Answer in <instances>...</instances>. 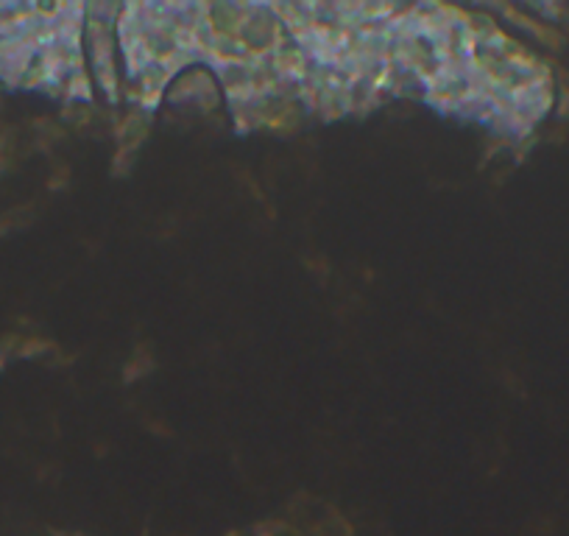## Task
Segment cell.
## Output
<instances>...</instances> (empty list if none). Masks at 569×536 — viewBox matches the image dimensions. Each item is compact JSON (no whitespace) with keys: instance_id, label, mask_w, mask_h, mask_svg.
I'll list each match as a JSON object with an SVG mask.
<instances>
[{"instance_id":"cell-6","label":"cell","mask_w":569,"mask_h":536,"mask_svg":"<svg viewBox=\"0 0 569 536\" xmlns=\"http://www.w3.org/2000/svg\"><path fill=\"white\" fill-rule=\"evenodd\" d=\"M151 134V112L140 107H132L129 112L118 115V123H115V140H118L120 148H137L146 143V137Z\"/></svg>"},{"instance_id":"cell-1","label":"cell","mask_w":569,"mask_h":536,"mask_svg":"<svg viewBox=\"0 0 569 536\" xmlns=\"http://www.w3.org/2000/svg\"><path fill=\"white\" fill-rule=\"evenodd\" d=\"M84 37L90 45L95 81L104 90L109 107H115L123 98V81H120L118 65H115V23L106 17L84 12Z\"/></svg>"},{"instance_id":"cell-4","label":"cell","mask_w":569,"mask_h":536,"mask_svg":"<svg viewBox=\"0 0 569 536\" xmlns=\"http://www.w3.org/2000/svg\"><path fill=\"white\" fill-rule=\"evenodd\" d=\"M271 62H274V67H277V73L282 79L305 81L310 67H313V56H310L305 45H299V42L291 40V37H285V40L277 45V51L271 54Z\"/></svg>"},{"instance_id":"cell-8","label":"cell","mask_w":569,"mask_h":536,"mask_svg":"<svg viewBox=\"0 0 569 536\" xmlns=\"http://www.w3.org/2000/svg\"><path fill=\"white\" fill-rule=\"evenodd\" d=\"M151 366H154V358H151V355H143V349H140L132 361H129V366H126V380H134V377L146 375Z\"/></svg>"},{"instance_id":"cell-2","label":"cell","mask_w":569,"mask_h":536,"mask_svg":"<svg viewBox=\"0 0 569 536\" xmlns=\"http://www.w3.org/2000/svg\"><path fill=\"white\" fill-rule=\"evenodd\" d=\"M285 28L279 23V17L268 6H260V3H252L249 9V17L243 23V31H240L238 42L243 45V51L252 56V59H263V56H271L277 51V45L285 40Z\"/></svg>"},{"instance_id":"cell-3","label":"cell","mask_w":569,"mask_h":536,"mask_svg":"<svg viewBox=\"0 0 569 536\" xmlns=\"http://www.w3.org/2000/svg\"><path fill=\"white\" fill-rule=\"evenodd\" d=\"M302 121H305V109L299 101H288V98L257 101V123L265 132L293 134L302 129Z\"/></svg>"},{"instance_id":"cell-7","label":"cell","mask_w":569,"mask_h":536,"mask_svg":"<svg viewBox=\"0 0 569 536\" xmlns=\"http://www.w3.org/2000/svg\"><path fill=\"white\" fill-rule=\"evenodd\" d=\"M134 157H137V151L132 148H120L115 151V160H112V174L115 176H126L129 174V168L134 165Z\"/></svg>"},{"instance_id":"cell-5","label":"cell","mask_w":569,"mask_h":536,"mask_svg":"<svg viewBox=\"0 0 569 536\" xmlns=\"http://www.w3.org/2000/svg\"><path fill=\"white\" fill-rule=\"evenodd\" d=\"M252 3H210L207 23H210L215 40H238L243 23L249 17Z\"/></svg>"}]
</instances>
